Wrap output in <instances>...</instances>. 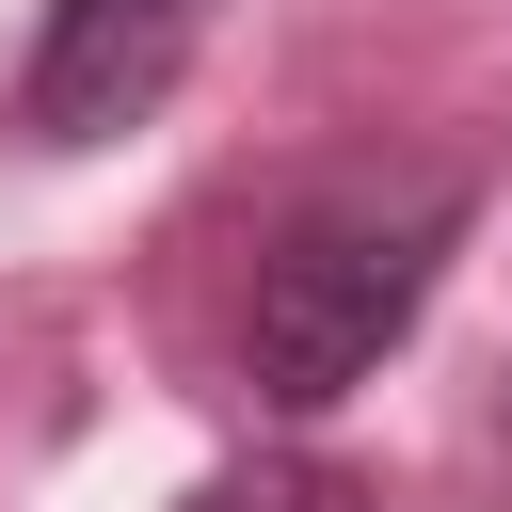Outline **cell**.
<instances>
[{"label": "cell", "mask_w": 512, "mask_h": 512, "mask_svg": "<svg viewBox=\"0 0 512 512\" xmlns=\"http://www.w3.org/2000/svg\"><path fill=\"white\" fill-rule=\"evenodd\" d=\"M176 512H368V480H352V464H320V448H256V464L192 480Z\"/></svg>", "instance_id": "cell-3"}, {"label": "cell", "mask_w": 512, "mask_h": 512, "mask_svg": "<svg viewBox=\"0 0 512 512\" xmlns=\"http://www.w3.org/2000/svg\"><path fill=\"white\" fill-rule=\"evenodd\" d=\"M448 240H464V176H352V192H304V208L256 240V288H240V368H256V400H272V416L352 400V384L416 336Z\"/></svg>", "instance_id": "cell-1"}, {"label": "cell", "mask_w": 512, "mask_h": 512, "mask_svg": "<svg viewBox=\"0 0 512 512\" xmlns=\"http://www.w3.org/2000/svg\"><path fill=\"white\" fill-rule=\"evenodd\" d=\"M192 32H208V0H48L32 16V64H16V144H112V128H144L160 96H176V64H192Z\"/></svg>", "instance_id": "cell-2"}]
</instances>
